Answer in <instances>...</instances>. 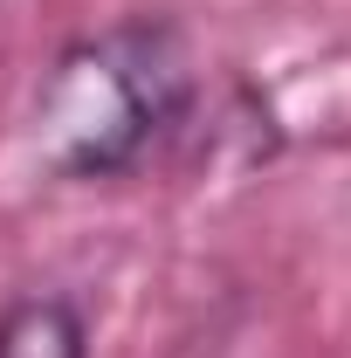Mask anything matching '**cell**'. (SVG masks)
Returning a JSON list of instances; mask_svg holds the SVG:
<instances>
[{"mask_svg":"<svg viewBox=\"0 0 351 358\" xmlns=\"http://www.w3.org/2000/svg\"><path fill=\"white\" fill-rule=\"evenodd\" d=\"M0 358H89V331L69 296H14L0 310Z\"/></svg>","mask_w":351,"mask_h":358,"instance_id":"7a4b0ae2","label":"cell"},{"mask_svg":"<svg viewBox=\"0 0 351 358\" xmlns=\"http://www.w3.org/2000/svg\"><path fill=\"white\" fill-rule=\"evenodd\" d=\"M193 103L186 42L166 21H124L55 55L35 96V159L55 179H117Z\"/></svg>","mask_w":351,"mask_h":358,"instance_id":"6da1fadb","label":"cell"}]
</instances>
